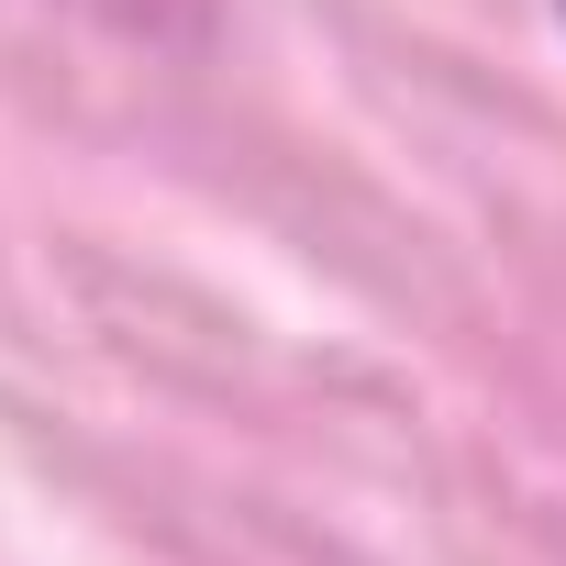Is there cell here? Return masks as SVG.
Instances as JSON below:
<instances>
[{"label":"cell","mask_w":566,"mask_h":566,"mask_svg":"<svg viewBox=\"0 0 566 566\" xmlns=\"http://www.w3.org/2000/svg\"><path fill=\"white\" fill-rule=\"evenodd\" d=\"M555 12H566V0H555Z\"/></svg>","instance_id":"1"}]
</instances>
